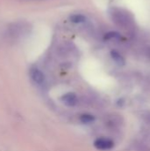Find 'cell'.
<instances>
[{
	"instance_id": "6da1fadb",
	"label": "cell",
	"mask_w": 150,
	"mask_h": 151,
	"mask_svg": "<svg viewBox=\"0 0 150 151\" xmlns=\"http://www.w3.org/2000/svg\"><path fill=\"white\" fill-rule=\"evenodd\" d=\"M95 147L97 150H108L113 148L114 146V142L107 138H99L97 140H95V142H94Z\"/></svg>"
},
{
	"instance_id": "7a4b0ae2",
	"label": "cell",
	"mask_w": 150,
	"mask_h": 151,
	"mask_svg": "<svg viewBox=\"0 0 150 151\" xmlns=\"http://www.w3.org/2000/svg\"><path fill=\"white\" fill-rule=\"evenodd\" d=\"M117 14V21L118 20V23L122 26H131L133 23V19L131 15L128 12H116Z\"/></svg>"
},
{
	"instance_id": "3957f363",
	"label": "cell",
	"mask_w": 150,
	"mask_h": 151,
	"mask_svg": "<svg viewBox=\"0 0 150 151\" xmlns=\"http://www.w3.org/2000/svg\"><path fill=\"white\" fill-rule=\"evenodd\" d=\"M30 75L32 80L37 84H42L45 81V76L43 73L36 67H34L30 70Z\"/></svg>"
},
{
	"instance_id": "277c9868",
	"label": "cell",
	"mask_w": 150,
	"mask_h": 151,
	"mask_svg": "<svg viewBox=\"0 0 150 151\" xmlns=\"http://www.w3.org/2000/svg\"><path fill=\"white\" fill-rule=\"evenodd\" d=\"M62 102L67 106H73L77 104V96L74 93H66L61 97Z\"/></svg>"
},
{
	"instance_id": "5b68a950",
	"label": "cell",
	"mask_w": 150,
	"mask_h": 151,
	"mask_svg": "<svg viewBox=\"0 0 150 151\" xmlns=\"http://www.w3.org/2000/svg\"><path fill=\"white\" fill-rule=\"evenodd\" d=\"M80 120L83 124H90L95 121V117L91 114H82L80 117Z\"/></svg>"
},
{
	"instance_id": "8992f818",
	"label": "cell",
	"mask_w": 150,
	"mask_h": 151,
	"mask_svg": "<svg viewBox=\"0 0 150 151\" xmlns=\"http://www.w3.org/2000/svg\"><path fill=\"white\" fill-rule=\"evenodd\" d=\"M70 19L73 23H82L87 20V18L82 14H73L70 17Z\"/></svg>"
},
{
	"instance_id": "52a82bcc",
	"label": "cell",
	"mask_w": 150,
	"mask_h": 151,
	"mask_svg": "<svg viewBox=\"0 0 150 151\" xmlns=\"http://www.w3.org/2000/svg\"><path fill=\"white\" fill-rule=\"evenodd\" d=\"M111 57H112V58L114 59V61H115L117 64H118V65H124L125 60H124L123 57H122L118 52H117V51H111Z\"/></svg>"
},
{
	"instance_id": "ba28073f",
	"label": "cell",
	"mask_w": 150,
	"mask_h": 151,
	"mask_svg": "<svg viewBox=\"0 0 150 151\" xmlns=\"http://www.w3.org/2000/svg\"><path fill=\"white\" fill-rule=\"evenodd\" d=\"M120 37V35L115 32H111V33H109V34H106L105 35V38L106 39H111V38H118Z\"/></svg>"
}]
</instances>
